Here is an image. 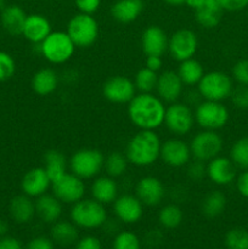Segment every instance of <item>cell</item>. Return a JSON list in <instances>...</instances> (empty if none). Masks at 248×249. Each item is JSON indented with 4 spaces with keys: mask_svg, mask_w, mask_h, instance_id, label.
<instances>
[{
    "mask_svg": "<svg viewBox=\"0 0 248 249\" xmlns=\"http://www.w3.org/2000/svg\"><path fill=\"white\" fill-rule=\"evenodd\" d=\"M143 11L142 0H118L111 7V15L119 23L136 21Z\"/></svg>",
    "mask_w": 248,
    "mask_h": 249,
    "instance_id": "4316f807",
    "label": "cell"
},
{
    "mask_svg": "<svg viewBox=\"0 0 248 249\" xmlns=\"http://www.w3.org/2000/svg\"><path fill=\"white\" fill-rule=\"evenodd\" d=\"M16 72L14 57L6 51H0V82L9 80Z\"/></svg>",
    "mask_w": 248,
    "mask_h": 249,
    "instance_id": "f35d334b",
    "label": "cell"
},
{
    "mask_svg": "<svg viewBox=\"0 0 248 249\" xmlns=\"http://www.w3.org/2000/svg\"><path fill=\"white\" fill-rule=\"evenodd\" d=\"M6 7V4H5V0H0V12Z\"/></svg>",
    "mask_w": 248,
    "mask_h": 249,
    "instance_id": "db71d44e",
    "label": "cell"
},
{
    "mask_svg": "<svg viewBox=\"0 0 248 249\" xmlns=\"http://www.w3.org/2000/svg\"><path fill=\"white\" fill-rule=\"evenodd\" d=\"M167 4L173 5V6H179V5L185 4V0H164Z\"/></svg>",
    "mask_w": 248,
    "mask_h": 249,
    "instance_id": "f5cc1de1",
    "label": "cell"
},
{
    "mask_svg": "<svg viewBox=\"0 0 248 249\" xmlns=\"http://www.w3.org/2000/svg\"><path fill=\"white\" fill-rule=\"evenodd\" d=\"M192 153L190 145L182 139L170 138L162 142L159 158L164 162L165 165L170 168L186 167L191 160Z\"/></svg>",
    "mask_w": 248,
    "mask_h": 249,
    "instance_id": "5bb4252c",
    "label": "cell"
},
{
    "mask_svg": "<svg viewBox=\"0 0 248 249\" xmlns=\"http://www.w3.org/2000/svg\"><path fill=\"white\" fill-rule=\"evenodd\" d=\"M112 249H141V241L131 231H119L114 236Z\"/></svg>",
    "mask_w": 248,
    "mask_h": 249,
    "instance_id": "74e56055",
    "label": "cell"
},
{
    "mask_svg": "<svg viewBox=\"0 0 248 249\" xmlns=\"http://www.w3.org/2000/svg\"><path fill=\"white\" fill-rule=\"evenodd\" d=\"M207 177L218 186H228L236 180L237 167L231 158L219 155L207 162Z\"/></svg>",
    "mask_w": 248,
    "mask_h": 249,
    "instance_id": "e0dca14e",
    "label": "cell"
},
{
    "mask_svg": "<svg viewBox=\"0 0 248 249\" xmlns=\"http://www.w3.org/2000/svg\"><path fill=\"white\" fill-rule=\"evenodd\" d=\"M182 220H184V212L175 203L165 204L158 212V223L162 228L168 230L179 228Z\"/></svg>",
    "mask_w": 248,
    "mask_h": 249,
    "instance_id": "1f68e13d",
    "label": "cell"
},
{
    "mask_svg": "<svg viewBox=\"0 0 248 249\" xmlns=\"http://www.w3.org/2000/svg\"><path fill=\"white\" fill-rule=\"evenodd\" d=\"M102 95L112 104H129L136 95L134 80L124 75H113L102 85Z\"/></svg>",
    "mask_w": 248,
    "mask_h": 249,
    "instance_id": "4fadbf2b",
    "label": "cell"
},
{
    "mask_svg": "<svg viewBox=\"0 0 248 249\" xmlns=\"http://www.w3.org/2000/svg\"><path fill=\"white\" fill-rule=\"evenodd\" d=\"M26 249H55V243L51 240V237L36 236L27 243Z\"/></svg>",
    "mask_w": 248,
    "mask_h": 249,
    "instance_id": "ee69618b",
    "label": "cell"
},
{
    "mask_svg": "<svg viewBox=\"0 0 248 249\" xmlns=\"http://www.w3.org/2000/svg\"><path fill=\"white\" fill-rule=\"evenodd\" d=\"M195 112L185 102H173L165 109L164 125L174 136L181 138L187 135L194 128Z\"/></svg>",
    "mask_w": 248,
    "mask_h": 249,
    "instance_id": "9c48e42d",
    "label": "cell"
},
{
    "mask_svg": "<svg viewBox=\"0 0 248 249\" xmlns=\"http://www.w3.org/2000/svg\"><path fill=\"white\" fill-rule=\"evenodd\" d=\"M195 16H196L197 23L201 27L206 29L215 28L219 26L221 22V17H223V10L213 9L203 5L199 9L195 10Z\"/></svg>",
    "mask_w": 248,
    "mask_h": 249,
    "instance_id": "836d02e7",
    "label": "cell"
},
{
    "mask_svg": "<svg viewBox=\"0 0 248 249\" xmlns=\"http://www.w3.org/2000/svg\"><path fill=\"white\" fill-rule=\"evenodd\" d=\"M235 181L238 194L245 198H248V169H243V172L236 177Z\"/></svg>",
    "mask_w": 248,
    "mask_h": 249,
    "instance_id": "bcb514c9",
    "label": "cell"
},
{
    "mask_svg": "<svg viewBox=\"0 0 248 249\" xmlns=\"http://www.w3.org/2000/svg\"><path fill=\"white\" fill-rule=\"evenodd\" d=\"M51 187V180L44 167H35L29 169L21 180L22 192L32 198L46 194Z\"/></svg>",
    "mask_w": 248,
    "mask_h": 249,
    "instance_id": "d6986e66",
    "label": "cell"
},
{
    "mask_svg": "<svg viewBox=\"0 0 248 249\" xmlns=\"http://www.w3.org/2000/svg\"><path fill=\"white\" fill-rule=\"evenodd\" d=\"M186 173L189 179L194 180V181H199L204 177H207V165H204V162H201V160H195L194 162L190 160L187 164Z\"/></svg>",
    "mask_w": 248,
    "mask_h": 249,
    "instance_id": "b9f144b4",
    "label": "cell"
},
{
    "mask_svg": "<svg viewBox=\"0 0 248 249\" xmlns=\"http://www.w3.org/2000/svg\"><path fill=\"white\" fill-rule=\"evenodd\" d=\"M230 158L237 168L248 169V136H243L233 142Z\"/></svg>",
    "mask_w": 248,
    "mask_h": 249,
    "instance_id": "d590c367",
    "label": "cell"
},
{
    "mask_svg": "<svg viewBox=\"0 0 248 249\" xmlns=\"http://www.w3.org/2000/svg\"><path fill=\"white\" fill-rule=\"evenodd\" d=\"M156 92L164 104H173L181 97L184 92V83L174 71H163L158 74Z\"/></svg>",
    "mask_w": 248,
    "mask_h": 249,
    "instance_id": "ac0fdd59",
    "label": "cell"
},
{
    "mask_svg": "<svg viewBox=\"0 0 248 249\" xmlns=\"http://www.w3.org/2000/svg\"><path fill=\"white\" fill-rule=\"evenodd\" d=\"M221 9L225 11H241L248 6V0H220Z\"/></svg>",
    "mask_w": 248,
    "mask_h": 249,
    "instance_id": "7dc6e473",
    "label": "cell"
},
{
    "mask_svg": "<svg viewBox=\"0 0 248 249\" xmlns=\"http://www.w3.org/2000/svg\"><path fill=\"white\" fill-rule=\"evenodd\" d=\"M38 45L39 53L51 65H63L73 57L75 53V44L67 32H51Z\"/></svg>",
    "mask_w": 248,
    "mask_h": 249,
    "instance_id": "3957f363",
    "label": "cell"
},
{
    "mask_svg": "<svg viewBox=\"0 0 248 249\" xmlns=\"http://www.w3.org/2000/svg\"><path fill=\"white\" fill-rule=\"evenodd\" d=\"M9 232V224L4 219H0V237L6 236Z\"/></svg>",
    "mask_w": 248,
    "mask_h": 249,
    "instance_id": "816d5d0a",
    "label": "cell"
},
{
    "mask_svg": "<svg viewBox=\"0 0 248 249\" xmlns=\"http://www.w3.org/2000/svg\"><path fill=\"white\" fill-rule=\"evenodd\" d=\"M233 82L230 75L221 71H212L204 73L202 79L197 84V90L202 99L209 101H220L229 99L232 92Z\"/></svg>",
    "mask_w": 248,
    "mask_h": 249,
    "instance_id": "52a82bcc",
    "label": "cell"
},
{
    "mask_svg": "<svg viewBox=\"0 0 248 249\" xmlns=\"http://www.w3.org/2000/svg\"><path fill=\"white\" fill-rule=\"evenodd\" d=\"M74 249H102V242L96 236L85 235L78 238Z\"/></svg>",
    "mask_w": 248,
    "mask_h": 249,
    "instance_id": "7bdbcfd3",
    "label": "cell"
},
{
    "mask_svg": "<svg viewBox=\"0 0 248 249\" xmlns=\"http://www.w3.org/2000/svg\"><path fill=\"white\" fill-rule=\"evenodd\" d=\"M143 204L135 195L124 194L113 202V212L117 220L130 225L141 220L143 215Z\"/></svg>",
    "mask_w": 248,
    "mask_h": 249,
    "instance_id": "2e32d148",
    "label": "cell"
},
{
    "mask_svg": "<svg viewBox=\"0 0 248 249\" xmlns=\"http://www.w3.org/2000/svg\"><path fill=\"white\" fill-rule=\"evenodd\" d=\"M228 199L219 190L209 191L201 202V212L206 218L214 219L220 216L226 208Z\"/></svg>",
    "mask_w": 248,
    "mask_h": 249,
    "instance_id": "f1b7e54d",
    "label": "cell"
},
{
    "mask_svg": "<svg viewBox=\"0 0 248 249\" xmlns=\"http://www.w3.org/2000/svg\"><path fill=\"white\" fill-rule=\"evenodd\" d=\"M223 138L215 130H202L192 138L190 142L192 157L201 162H209L223 151Z\"/></svg>",
    "mask_w": 248,
    "mask_h": 249,
    "instance_id": "30bf717a",
    "label": "cell"
},
{
    "mask_svg": "<svg viewBox=\"0 0 248 249\" xmlns=\"http://www.w3.org/2000/svg\"><path fill=\"white\" fill-rule=\"evenodd\" d=\"M169 36L159 26H148L141 34V48L146 56H163L168 51Z\"/></svg>",
    "mask_w": 248,
    "mask_h": 249,
    "instance_id": "ffe728a7",
    "label": "cell"
},
{
    "mask_svg": "<svg viewBox=\"0 0 248 249\" xmlns=\"http://www.w3.org/2000/svg\"><path fill=\"white\" fill-rule=\"evenodd\" d=\"M62 202L53 195L44 194L36 197L35 201V215L40 219L43 223L51 224L60 220L62 215L63 207Z\"/></svg>",
    "mask_w": 248,
    "mask_h": 249,
    "instance_id": "7402d4cb",
    "label": "cell"
},
{
    "mask_svg": "<svg viewBox=\"0 0 248 249\" xmlns=\"http://www.w3.org/2000/svg\"><path fill=\"white\" fill-rule=\"evenodd\" d=\"M70 218L78 229L95 230L105 225L107 221V211L104 204L94 198H83L72 204Z\"/></svg>",
    "mask_w": 248,
    "mask_h": 249,
    "instance_id": "277c9868",
    "label": "cell"
},
{
    "mask_svg": "<svg viewBox=\"0 0 248 249\" xmlns=\"http://www.w3.org/2000/svg\"><path fill=\"white\" fill-rule=\"evenodd\" d=\"M74 4L79 12L92 15L100 9L101 0H74Z\"/></svg>",
    "mask_w": 248,
    "mask_h": 249,
    "instance_id": "f6af8a7d",
    "label": "cell"
},
{
    "mask_svg": "<svg viewBox=\"0 0 248 249\" xmlns=\"http://www.w3.org/2000/svg\"><path fill=\"white\" fill-rule=\"evenodd\" d=\"M162 56H147V57H146L145 67L150 68V70L155 71V72H158V71L162 68Z\"/></svg>",
    "mask_w": 248,
    "mask_h": 249,
    "instance_id": "681fc988",
    "label": "cell"
},
{
    "mask_svg": "<svg viewBox=\"0 0 248 249\" xmlns=\"http://www.w3.org/2000/svg\"><path fill=\"white\" fill-rule=\"evenodd\" d=\"M90 192L95 201L106 206V204L113 203L119 196V186L114 178L104 175V177L95 178Z\"/></svg>",
    "mask_w": 248,
    "mask_h": 249,
    "instance_id": "603a6c76",
    "label": "cell"
},
{
    "mask_svg": "<svg viewBox=\"0 0 248 249\" xmlns=\"http://www.w3.org/2000/svg\"><path fill=\"white\" fill-rule=\"evenodd\" d=\"M68 162L66 156L58 150H49L44 155V169L48 173L51 182L67 173Z\"/></svg>",
    "mask_w": 248,
    "mask_h": 249,
    "instance_id": "f546056e",
    "label": "cell"
},
{
    "mask_svg": "<svg viewBox=\"0 0 248 249\" xmlns=\"http://www.w3.org/2000/svg\"><path fill=\"white\" fill-rule=\"evenodd\" d=\"M197 49H198V36L192 29H177L169 36L168 53L177 62L194 57Z\"/></svg>",
    "mask_w": 248,
    "mask_h": 249,
    "instance_id": "8fae6325",
    "label": "cell"
},
{
    "mask_svg": "<svg viewBox=\"0 0 248 249\" xmlns=\"http://www.w3.org/2000/svg\"><path fill=\"white\" fill-rule=\"evenodd\" d=\"M204 2H206V0H185V5H187V6L194 10H197L203 6Z\"/></svg>",
    "mask_w": 248,
    "mask_h": 249,
    "instance_id": "f907efd6",
    "label": "cell"
},
{
    "mask_svg": "<svg viewBox=\"0 0 248 249\" xmlns=\"http://www.w3.org/2000/svg\"><path fill=\"white\" fill-rule=\"evenodd\" d=\"M157 80V72L147 67H142L136 72L134 84H135L136 90H139L140 92H152L156 90Z\"/></svg>",
    "mask_w": 248,
    "mask_h": 249,
    "instance_id": "e575fe53",
    "label": "cell"
},
{
    "mask_svg": "<svg viewBox=\"0 0 248 249\" xmlns=\"http://www.w3.org/2000/svg\"><path fill=\"white\" fill-rule=\"evenodd\" d=\"M0 249H24L21 241L12 236L0 237Z\"/></svg>",
    "mask_w": 248,
    "mask_h": 249,
    "instance_id": "c3c4849f",
    "label": "cell"
},
{
    "mask_svg": "<svg viewBox=\"0 0 248 249\" xmlns=\"http://www.w3.org/2000/svg\"><path fill=\"white\" fill-rule=\"evenodd\" d=\"M105 156L97 148H80L68 160L71 173L80 179H94L104 169Z\"/></svg>",
    "mask_w": 248,
    "mask_h": 249,
    "instance_id": "5b68a950",
    "label": "cell"
},
{
    "mask_svg": "<svg viewBox=\"0 0 248 249\" xmlns=\"http://www.w3.org/2000/svg\"><path fill=\"white\" fill-rule=\"evenodd\" d=\"M66 32L77 48L85 49L96 43L100 34V27L92 15L79 12L68 21Z\"/></svg>",
    "mask_w": 248,
    "mask_h": 249,
    "instance_id": "8992f818",
    "label": "cell"
},
{
    "mask_svg": "<svg viewBox=\"0 0 248 249\" xmlns=\"http://www.w3.org/2000/svg\"><path fill=\"white\" fill-rule=\"evenodd\" d=\"M164 102L152 92L136 94L128 104V117L139 130H156L164 124Z\"/></svg>",
    "mask_w": 248,
    "mask_h": 249,
    "instance_id": "6da1fadb",
    "label": "cell"
},
{
    "mask_svg": "<svg viewBox=\"0 0 248 249\" xmlns=\"http://www.w3.org/2000/svg\"><path fill=\"white\" fill-rule=\"evenodd\" d=\"M224 242L228 249H248V231L242 228H233L226 232Z\"/></svg>",
    "mask_w": 248,
    "mask_h": 249,
    "instance_id": "8d00e7d4",
    "label": "cell"
},
{
    "mask_svg": "<svg viewBox=\"0 0 248 249\" xmlns=\"http://www.w3.org/2000/svg\"><path fill=\"white\" fill-rule=\"evenodd\" d=\"M60 84V77L53 68L44 67L36 71L32 77V89L39 96H49L53 94Z\"/></svg>",
    "mask_w": 248,
    "mask_h": 249,
    "instance_id": "d4e9b609",
    "label": "cell"
},
{
    "mask_svg": "<svg viewBox=\"0 0 248 249\" xmlns=\"http://www.w3.org/2000/svg\"><path fill=\"white\" fill-rule=\"evenodd\" d=\"M51 189L53 196L57 197L63 204H74L85 196L84 181L73 173H66L51 182Z\"/></svg>",
    "mask_w": 248,
    "mask_h": 249,
    "instance_id": "7c38bea8",
    "label": "cell"
},
{
    "mask_svg": "<svg viewBox=\"0 0 248 249\" xmlns=\"http://www.w3.org/2000/svg\"><path fill=\"white\" fill-rule=\"evenodd\" d=\"M229 117V109L220 101L203 100L195 109V121L204 130L218 131L226 125Z\"/></svg>",
    "mask_w": 248,
    "mask_h": 249,
    "instance_id": "ba28073f",
    "label": "cell"
},
{
    "mask_svg": "<svg viewBox=\"0 0 248 249\" xmlns=\"http://www.w3.org/2000/svg\"><path fill=\"white\" fill-rule=\"evenodd\" d=\"M51 23L44 15L32 14L27 15L26 22H24L22 36L34 45L40 44L49 34L51 33Z\"/></svg>",
    "mask_w": 248,
    "mask_h": 249,
    "instance_id": "44dd1931",
    "label": "cell"
},
{
    "mask_svg": "<svg viewBox=\"0 0 248 249\" xmlns=\"http://www.w3.org/2000/svg\"><path fill=\"white\" fill-rule=\"evenodd\" d=\"M177 73L179 74L180 79L182 80L184 85H189V87H194L199 83L202 77L204 75V68L199 61L196 58L191 57L189 60H185L179 62V67H177Z\"/></svg>",
    "mask_w": 248,
    "mask_h": 249,
    "instance_id": "4dcf8cb0",
    "label": "cell"
},
{
    "mask_svg": "<svg viewBox=\"0 0 248 249\" xmlns=\"http://www.w3.org/2000/svg\"><path fill=\"white\" fill-rule=\"evenodd\" d=\"M162 141L155 130H139L129 139L125 156L129 163L139 168L155 164L160 156Z\"/></svg>",
    "mask_w": 248,
    "mask_h": 249,
    "instance_id": "7a4b0ae2",
    "label": "cell"
},
{
    "mask_svg": "<svg viewBox=\"0 0 248 249\" xmlns=\"http://www.w3.org/2000/svg\"><path fill=\"white\" fill-rule=\"evenodd\" d=\"M50 237L53 243L61 247L74 246L79 238V229L67 220H57L51 225Z\"/></svg>",
    "mask_w": 248,
    "mask_h": 249,
    "instance_id": "83f0119b",
    "label": "cell"
},
{
    "mask_svg": "<svg viewBox=\"0 0 248 249\" xmlns=\"http://www.w3.org/2000/svg\"><path fill=\"white\" fill-rule=\"evenodd\" d=\"M128 165L129 160L125 153H122L119 151H113L105 157L104 169L106 172V175L114 178V179L125 174Z\"/></svg>",
    "mask_w": 248,
    "mask_h": 249,
    "instance_id": "d6a6232c",
    "label": "cell"
},
{
    "mask_svg": "<svg viewBox=\"0 0 248 249\" xmlns=\"http://www.w3.org/2000/svg\"><path fill=\"white\" fill-rule=\"evenodd\" d=\"M9 213L17 224H28L35 216V202L27 195H17L10 201Z\"/></svg>",
    "mask_w": 248,
    "mask_h": 249,
    "instance_id": "cb8c5ba5",
    "label": "cell"
},
{
    "mask_svg": "<svg viewBox=\"0 0 248 249\" xmlns=\"http://www.w3.org/2000/svg\"><path fill=\"white\" fill-rule=\"evenodd\" d=\"M233 106L240 109H248V87L240 85L233 87L232 92L230 95Z\"/></svg>",
    "mask_w": 248,
    "mask_h": 249,
    "instance_id": "ab89813d",
    "label": "cell"
},
{
    "mask_svg": "<svg viewBox=\"0 0 248 249\" xmlns=\"http://www.w3.org/2000/svg\"><path fill=\"white\" fill-rule=\"evenodd\" d=\"M232 77L240 85L248 87V58L237 61L232 67Z\"/></svg>",
    "mask_w": 248,
    "mask_h": 249,
    "instance_id": "60d3db41",
    "label": "cell"
},
{
    "mask_svg": "<svg viewBox=\"0 0 248 249\" xmlns=\"http://www.w3.org/2000/svg\"><path fill=\"white\" fill-rule=\"evenodd\" d=\"M135 196L146 207L159 206L165 197V187L162 180L147 175L136 182Z\"/></svg>",
    "mask_w": 248,
    "mask_h": 249,
    "instance_id": "9a60e30c",
    "label": "cell"
},
{
    "mask_svg": "<svg viewBox=\"0 0 248 249\" xmlns=\"http://www.w3.org/2000/svg\"><path fill=\"white\" fill-rule=\"evenodd\" d=\"M26 18V11L18 5H6V7L0 12L2 28L6 31V33L14 36H22Z\"/></svg>",
    "mask_w": 248,
    "mask_h": 249,
    "instance_id": "484cf974",
    "label": "cell"
}]
</instances>
